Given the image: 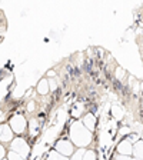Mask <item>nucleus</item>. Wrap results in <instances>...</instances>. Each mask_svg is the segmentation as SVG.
<instances>
[{"instance_id":"2","label":"nucleus","mask_w":143,"mask_h":160,"mask_svg":"<svg viewBox=\"0 0 143 160\" xmlns=\"http://www.w3.org/2000/svg\"><path fill=\"white\" fill-rule=\"evenodd\" d=\"M0 139L3 142H9V140L13 139V130L9 124H3L0 126Z\"/></svg>"},{"instance_id":"6","label":"nucleus","mask_w":143,"mask_h":160,"mask_svg":"<svg viewBox=\"0 0 143 160\" xmlns=\"http://www.w3.org/2000/svg\"><path fill=\"white\" fill-rule=\"evenodd\" d=\"M4 156V149H3V146H0V159Z\"/></svg>"},{"instance_id":"1","label":"nucleus","mask_w":143,"mask_h":160,"mask_svg":"<svg viewBox=\"0 0 143 160\" xmlns=\"http://www.w3.org/2000/svg\"><path fill=\"white\" fill-rule=\"evenodd\" d=\"M10 127H12V130H14L16 133H22V132L26 129V120H24V117L20 116V114L13 116L12 120H10Z\"/></svg>"},{"instance_id":"5","label":"nucleus","mask_w":143,"mask_h":160,"mask_svg":"<svg viewBox=\"0 0 143 160\" xmlns=\"http://www.w3.org/2000/svg\"><path fill=\"white\" fill-rule=\"evenodd\" d=\"M37 89H39V93H42V94H44V93H47V82L46 80H42V82H40V84H39V87H37Z\"/></svg>"},{"instance_id":"4","label":"nucleus","mask_w":143,"mask_h":160,"mask_svg":"<svg viewBox=\"0 0 143 160\" xmlns=\"http://www.w3.org/2000/svg\"><path fill=\"white\" fill-rule=\"evenodd\" d=\"M119 152H120V153H127V154L132 152V147H130L129 140H125V142H122V144L119 146Z\"/></svg>"},{"instance_id":"3","label":"nucleus","mask_w":143,"mask_h":160,"mask_svg":"<svg viewBox=\"0 0 143 160\" xmlns=\"http://www.w3.org/2000/svg\"><path fill=\"white\" fill-rule=\"evenodd\" d=\"M67 146H70V143H69V142H67V140H64V142H60V143L57 144V146H56V149L59 150V152H62V153H63V154H72V152L66 149Z\"/></svg>"}]
</instances>
